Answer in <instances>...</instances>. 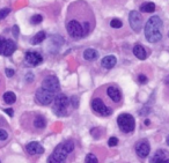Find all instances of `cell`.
Segmentation results:
<instances>
[{
    "instance_id": "obj_1",
    "label": "cell",
    "mask_w": 169,
    "mask_h": 163,
    "mask_svg": "<svg viewBox=\"0 0 169 163\" xmlns=\"http://www.w3.org/2000/svg\"><path fill=\"white\" fill-rule=\"evenodd\" d=\"M162 21L159 16H152L145 26V36L150 43H158L162 38Z\"/></svg>"
},
{
    "instance_id": "obj_2",
    "label": "cell",
    "mask_w": 169,
    "mask_h": 163,
    "mask_svg": "<svg viewBox=\"0 0 169 163\" xmlns=\"http://www.w3.org/2000/svg\"><path fill=\"white\" fill-rule=\"evenodd\" d=\"M73 149H74V144L71 140H67L58 145L54 153L49 156L48 163H65L67 155L73 152Z\"/></svg>"
},
{
    "instance_id": "obj_3",
    "label": "cell",
    "mask_w": 169,
    "mask_h": 163,
    "mask_svg": "<svg viewBox=\"0 0 169 163\" xmlns=\"http://www.w3.org/2000/svg\"><path fill=\"white\" fill-rule=\"evenodd\" d=\"M70 104V100L66 95L64 94H59L57 97H54V112L57 116H66L67 112V106Z\"/></svg>"
},
{
    "instance_id": "obj_4",
    "label": "cell",
    "mask_w": 169,
    "mask_h": 163,
    "mask_svg": "<svg viewBox=\"0 0 169 163\" xmlns=\"http://www.w3.org/2000/svg\"><path fill=\"white\" fill-rule=\"evenodd\" d=\"M117 124H118L119 128L124 133L132 132L134 130V126H136L134 118L131 115H129V114H122V115L118 116Z\"/></svg>"
},
{
    "instance_id": "obj_5",
    "label": "cell",
    "mask_w": 169,
    "mask_h": 163,
    "mask_svg": "<svg viewBox=\"0 0 169 163\" xmlns=\"http://www.w3.org/2000/svg\"><path fill=\"white\" fill-rule=\"evenodd\" d=\"M54 100V94L44 88H40L36 92V101L42 105H48Z\"/></svg>"
},
{
    "instance_id": "obj_6",
    "label": "cell",
    "mask_w": 169,
    "mask_h": 163,
    "mask_svg": "<svg viewBox=\"0 0 169 163\" xmlns=\"http://www.w3.org/2000/svg\"><path fill=\"white\" fill-rule=\"evenodd\" d=\"M92 108H93V110L95 112H98V115L101 116H104V117H107V116H110L112 114V110L110 108H108L103 101L101 98H94L93 101H92Z\"/></svg>"
},
{
    "instance_id": "obj_7",
    "label": "cell",
    "mask_w": 169,
    "mask_h": 163,
    "mask_svg": "<svg viewBox=\"0 0 169 163\" xmlns=\"http://www.w3.org/2000/svg\"><path fill=\"white\" fill-rule=\"evenodd\" d=\"M42 88L46 89V90H49L51 93H57L59 92V89H60V84H59V81L56 76L54 75H49V76H46L44 80H43V82H42Z\"/></svg>"
},
{
    "instance_id": "obj_8",
    "label": "cell",
    "mask_w": 169,
    "mask_h": 163,
    "mask_svg": "<svg viewBox=\"0 0 169 163\" xmlns=\"http://www.w3.org/2000/svg\"><path fill=\"white\" fill-rule=\"evenodd\" d=\"M67 31L68 34L74 37V38H80L84 36V29H82V24L80 22H78L76 20H71L67 23Z\"/></svg>"
},
{
    "instance_id": "obj_9",
    "label": "cell",
    "mask_w": 169,
    "mask_h": 163,
    "mask_svg": "<svg viewBox=\"0 0 169 163\" xmlns=\"http://www.w3.org/2000/svg\"><path fill=\"white\" fill-rule=\"evenodd\" d=\"M129 22L131 28L133 29V31L136 32H139L141 30V27H142V18L141 15L137 12V11H132L130 12L129 15Z\"/></svg>"
},
{
    "instance_id": "obj_10",
    "label": "cell",
    "mask_w": 169,
    "mask_h": 163,
    "mask_svg": "<svg viewBox=\"0 0 169 163\" xmlns=\"http://www.w3.org/2000/svg\"><path fill=\"white\" fill-rule=\"evenodd\" d=\"M24 59L26 64H28L29 66H37L43 62V57L36 51H28L24 56Z\"/></svg>"
},
{
    "instance_id": "obj_11",
    "label": "cell",
    "mask_w": 169,
    "mask_h": 163,
    "mask_svg": "<svg viewBox=\"0 0 169 163\" xmlns=\"http://www.w3.org/2000/svg\"><path fill=\"white\" fill-rule=\"evenodd\" d=\"M150 150H151V147H150V144H148L146 140L140 141V142H138L137 146H136V152H137V154H138L139 157H142V159L148 156Z\"/></svg>"
},
{
    "instance_id": "obj_12",
    "label": "cell",
    "mask_w": 169,
    "mask_h": 163,
    "mask_svg": "<svg viewBox=\"0 0 169 163\" xmlns=\"http://www.w3.org/2000/svg\"><path fill=\"white\" fill-rule=\"evenodd\" d=\"M26 149H27L28 153L31 155H40L44 153V148H43L38 142H36V141H32L30 144H28Z\"/></svg>"
},
{
    "instance_id": "obj_13",
    "label": "cell",
    "mask_w": 169,
    "mask_h": 163,
    "mask_svg": "<svg viewBox=\"0 0 169 163\" xmlns=\"http://www.w3.org/2000/svg\"><path fill=\"white\" fill-rule=\"evenodd\" d=\"M116 62H117V59H116L115 56H106V57L103 58L102 60H101V65H102L104 68H107V70H111L112 67L116 65Z\"/></svg>"
},
{
    "instance_id": "obj_14",
    "label": "cell",
    "mask_w": 169,
    "mask_h": 163,
    "mask_svg": "<svg viewBox=\"0 0 169 163\" xmlns=\"http://www.w3.org/2000/svg\"><path fill=\"white\" fill-rule=\"evenodd\" d=\"M168 153L163 149H160L158 150L155 154L153 155V157L151 159V163H161L162 161L168 159Z\"/></svg>"
},
{
    "instance_id": "obj_15",
    "label": "cell",
    "mask_w": 169,
    "mask_h": 163,
    "mask_svg": "<svg viewBox=\"0 0 169 163\" xmlns=\"http://www.w3.org/2000/svg\"><path fill=\"white\" fill-rule=\"evenodd\" d=\"M15 50H16V44H15V42L12 41V40H6V44H5L4 52H2V54L6 56V57L12 56Z\"/></svg>"
},
{
    "instance_id": "obj_16",
    "label": "cell",
    "mask_w": 169,
    "mask_h": 163,
    "mask_svg": "<svg viewBox=\"0 0 169 163\" xmlns=\"http://www.w3.org/2000/svg\"><path fill=\"white\" fill-rule=\"evenodd\" d=\"M107 94H108V96L110 97L115 103H118V102L120 101L122 95H120V92L116 88V87H109V88L107 89Z\"/></svg>"
},
{
    "instance_id": "obj_17",
    "label": "cell",
    "mask_w": 169,
    "mask_h": 163,
    "mask_svg": "<svg viewBox=\"0 0 169 163\" xmlns=\"http://www.w3.org/2000/svg\"><path fill=\"white\" fill-rule=\"evenodd\" d=\"M133 53H134V56L138 58V59H140V60H144V59H146L147 57L146 50L142 48V45H139V44L134 45Z\"/></svg>"
},
{
    "instance_id": "obj_18",
    "label": "cell",
    "mask_w": 169,
    "mask_h": 163,
    "mask_svg": "<svg viewBox=\"0 0 169 163\" xmlns=\"http://www.w3.org/2000/svg\"><path fill=\"white\" fill-rule=\"evenodd\" d=\"M84 58L86 60H89V62L95 60L98 58V51L94 50V49H86L84 52Z\"/></svg>"
},
{
    "instance_id": "obj_19",
    "label": "cell",
    "mask_w": 169,
    "mask_h": 163,
    "mask_svg": "<svg viewBox=\"0 0 169 163\" xmlns=\"http://www.w3.org/2000/svg\"><path fill=\"white\" fill-rule=\"evenodd\" d=\"M45 37H46V35H45L44 31H40V32H37V34H36V35L31 38L30 43H31V44H34V45L40 44V43H42V42L45 40Z\"/></svg>"
},
{
    "instance_id": "obj_20",
    "label": "cell",
    "mask_w": 169,
    "mask_h": 163,
    "mask_svg": "<svg viewBox=\"0 0 169 163\" xmlns=\"http://www.w3.org/2000/svg\"><path fill=\"white\" fill-rule=\"evenodd\" d=\"M140 11L145 13H153L155 11V5L153 2H145L140 6Z\"/></svg>"
},
{
    "instance_id": "obj_21",
    "label": "cell",
    "mask_w": 169,
    "mask_h": 163,
    "mask_svg": "<svg viewBox=\"0 0 169 163\" xmlns=\"http://www.w3.org/2000/svg\"><path fill=\"white\" fill-rule=\"evenodd\" d=\"M4 101L7 103V104H13L16 101V96L15 94L12 93V92H7V93L4 94Z\"/></svg>"
},
{
    "instance_id": "obj_22",
    "label": "cell",
    "mask_w": 169,
    "mask_h": 163,
    "mask_svg": "<svg viewBox=\"0 0 169 163\" xmlns=\"http://www.w3.org/2000/svg\"><path fill=\"white\" fill-rule=\"evenodd\" d=\"M45 125H46V122H45L44 117H42V116H37L34 120V126L37 128H44Z\"/></svg>"
},
{
    "instance_id": "obj_23",
    "label": "cell",
    "mask_w": 169,
    "mask_h": 163,
    "mask_svg": "<svg viewBox=\"0 0 169 163\" xmlns=\"http://www.w3.org/2000/svg\"><path fill=\"white\" fill-rule=\"evenodd\" d=\"M42 21H43V18H42V15H40V14L32 15V16H31V19H30V23H31V24H40Z\"/></svg>"
},
{
    "instance_id": "obj_24",
    "label": "cell",
    "mask_w": 169,
    "mask_h": 163,
    "mask_svg": "<svg viewBox=\"0 0 169 163\" xmlns=\"http://www.w3.org/2000/svg\"><path fill=\"white\" fill-rule=\"evenodd\" d=\"M84 163H98L96 156L94 154H88L86 156V160H84Z\"/></svg>"
},
{
    "instance_id": "obj_25",
    "label": "cell",
    "mask_w": 169,
    "mask_h": 163,
    "mask_svg": "<svg viewBox=\"0 0 169 163\" xmlns=\"http://www.w3.org/2000/svg\"><path fill=\"white\" fill-rule=\"evenodd\" d=\"M110 26L112 28H120V27L123 26V23H122V21H120L119 19H112L111 22H110Z\"/></svg>"
},
{
    "instance_id": "obj_26",
    "label": "cell",
    "mask_w": 169,
    "mask_h": 163,
    "mask_svg": "<svg viewBox=\"0 0 169 163\" xmlns=\"http://www.w3.org/2000/svg\"><path fill=\"white\" fill-rule=\"evenodd\" d=\"M11 13V9L9 8H2L0 9V20H2V19H5L8 14Z\"/></svg>"
},
{
    "instance_id": "obj_27",
    "label": "cell",
    "mask_w": 169,
    "mask_h": 163,
    "mask_svg": "<svg viewBox=\"0 0 169 163\" xmlns=\"http://www.w3.org/2000/svg\"><path fill=\"white\" fill-rule=\"evenodd\" d=\"M82 29H84V36L87 35L89 32V30H90V24H89V22L82 23Z\"/></svg>"
},
{
    "instance_id": "obj_28",
    "label": "cell",
    "mask_w": 169,
    "mask_h": 163,
    "mask_svg": "<svg viewBox=\"0 0 169 163\" xmlns=\"http://www.w3.org/2000/svg\"><path fill=\"white\" fill-rule=\"evenodd\" d=\"M117 144H118V139L116 137H111L108 140V145L110 146V147H114V146H116Z\"/></svg>"
},
{
    "instance_id": "obj_29",
    "label": "cell",
    "mask_w": 169,
    "mask_h": 163,
    "mask_svg": "<svg viewBox=\"0 0 169 163\" xmlns=\"http://www.w3.org/2000/svg\"><path fill=\"white\" fill-rule=\"evenodd\" d=\"M71 104H72V106L74 108V109H76L78 106H79V98L76 96H73L71 98Z\"/></svg>"
},
{
    "instance_id": "obj_30",
    "label": "cell",
    "mask_w": 169,
    "mask_h": 163,
    "mask_svg": "<svg viewBox=\"0 0 169 163\" xmlns=\"http://www.w3.org/2000/svg\"><path fill=\"white\" fill-rule=\"evenodd\" d=\"M7 138H8V133L6 132L5 130L0 128V140H6Z\"/></svg>"
},
{
    "instance_id": "obj_31",
    "label": "cell",
    "mask_w": 169,
    "mask_h": 163,
    "mask_svg": "<svg viewBox=\"0 0 169 163\" xmlns=\"http://www.w3.org/2000/svg\"><path fill=\"white\" fill-rule=\"evenodd\" d=\"M5 44H6V40L2 38V37H0V54H2V52H4Z\"/></svg>"
},
{
    "instance_id": "obj_32",
    "label": "cell",
    "mask_w": 169,
    "mask_h": 163,
    "mask_svg": "<svg viewBox=\"0 0 169 163\" xmlns=\"http://www.w3.org/2000/svg\"><path fill=\"white\" fill-rule=\"evenodd\" d=\"M12 32H13L14 37H16V38H18V37H19V32H20V29H19V27L18 26H13V28H12Z\"/></svg>"
},
{
    "instance_id": "obj_33",
    "label": "cell",
    "mask_w": 169,
    "mask_h": 163,
    "mask_svg": "<svg viewBox=\"0 0 169 163\" xmlns=\"http://www.w3.org/2000/svg\"><path fill=\"white\" fill-rule=\"evenodd\" d=\"M138 80H139V82L140 84H146L147 81H148V79H147V76L146 75H144V74H140L138 76Z\"/></svg>"
},
{
    "instance_id": "obj_34",
    "label": "cell",
    "mask_w": 169,
    "mask_h": 163,
    "mask_svg": "<svg viewBox=\"0 0 169 163\" xmlns=\"http://www.w3.org/2000/svg\"><path fill=\"white\" fill-rule=\"evenodd\" d=\"M5 73H6V75H7L8 78H12L14 75V71L12 70V68H6V70H5Z\"/></svg>"
},
{
    "instance_id": "obj_35",
    "label": "cell",
    "mask_w": 169,
    "mask_h": 163,
    "mask_svg": "<svg viewBox=\"0 0 169 163\" xmlns=\"http://www.w3.org/2000/svg\"><path fill=\"white\" fill-rule=\"evenodd\" d=\"M26 80H27L28 82H32V80H34V75L31 74V73H28L26 75Z\"/></svg>"
},
{
    "instance_id": "obj_36",
    "label": "cell",
    "mask_w": 169,
    "mask_h": 163,
    "mask_svg": "<svg viewBox=\"0 0 169 163\" xmlns=\"http://www.w3.org/2000/svg\"><path fill=\"white\" fill-rule=\"evenodd\" d=\"M5 112H6L9 117H13V110H12V109H5Z\"/></svg>"
},
{
    "instance_id": "obj_37",
    "label": "cell",
    "mask_w": 169,
    "mask_h": 163,
    "mask_svg": "<svg viewBox=\"0 0 169 163\" xmlns=\"http://www.w3.org/2000/svg\"><path fill=\"white\" fill-rule=\"evenodd\" d=\"M161 163H169V157L167 160H165V161H162Z\"/></svg>"
},
{
    "instance_id": "obj_38",
    "label": "cell",
    "mask_w": 169,
    "mask_h": 163,
    "mask_svg": "<svg viewBox=\"0 0 169 163\" xmlns=\"http://www.w3.org/2000/svg\"><path fill=\"white\" fill-rule=\"evenodd\" d=\"M145 124H146V125H148V124H150V120H148V119H146V120H145Z\"/></svg>"
},
{
    "instance_id": "obj_39",
    "label": "cell",
    "mask_w": 169,
    "mask_h": 163,
    "mask_svg": "<svg viewBox=\"0 0 169 163\" xmlns=\"http://www.w3.org/2000/svg\"><path fill=\"white\" fill-rule=\"evenodd\" d=\"M167 144H168V145H169V135H168V137H167Z\"/></svg>"
}]
</instances>
